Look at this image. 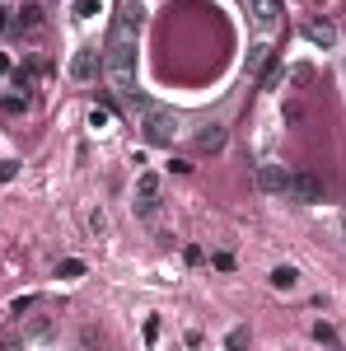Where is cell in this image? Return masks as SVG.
Listing matches in <instances>:
<instances>
[{"instance_id": "4fadbf2b", "label": "cell", "mask_w": 346, "mask_h": 351, "mask_svg": "<svg viewBox=\"0 0 346 351\" xmlns=\"http://www.w3.org/2000/svg\"><path fill=\"white\" fill-rule=\"evenodd\" d=\"M286 80H291V84H314V66H309V61H299V66L286 71Z\"/></svg>"}, {"instance_id": "7c38bea8", "label": "cell", "mask_w": 346, "mask_h": 351, "mask_svg": "<svg viewBox=\"0 0 346 351\" xmlns=\"http://www.w3.org/2000/svg\"><path fill=\"white\" fill-rule=\"evenodd\" d=\"M71 14H75V19H94V14H103V0H75V5H71Z\"/></svg>"}, {"instance_id": "6da1fadb", "label": "cell", "mask_w": 346, "mask_h": 351, "mask_svg": "<svg viewBox=\"0 0 346 351\" xmlns=\"http://www.w3.org/2000/svg\"><path fill=\"white\" fill-rule=\"evenodd\" d=\"M145 24V5L140 0H122L117 10V24L108 33V47H103V71L112 75V89L132 104V108H150V99L136 89V33Z\"/></svg>"}, {"instance_id": "d4e9b609", "label": "cell", "mask_w": 346, "mask_h": 351, "mask_svg": "<svg viewBox=\"0 0 346 351\" xmlns=\"http://www.w3.org/2000/svg\"><path fill=\"white\" fill-rule=\"evenodd\" d=\"M342 234H346V220H342Z\"/></svg>"}, {"instance_id": "ba28073f", "label": "cell", "mask_w": 346, "mask_h": 351, "mask_svg": "<svg viewBox=\"0 0 346 351\" xmlns=\"http://www.w3.org/2000/svg\"><path fill=\"white\" fill-rule=\"evenodd\" d=\"M197 145L211 150V155H215V150H225V127H215V122H211V127H201V132H197Z\"/></svg>"}, {"instance_id": "8fae6325", "label": "cell", "mask_w": 346, "mask_h": 351, "mask_svg": "<svg viewBox=\"0 0 346 351\" xmlns=\"http://www.w3.org/2000/svg\"><path fill=\"white\" fill-rule=\"evenodd\" d=\"M271 286H276V291H295V286H299V271H295L291 263L276 267V271H271Z\"/></svg>"}, {"instance_id": "9a60e30c", "label": "cell", "mask_w": 346, "mask_h": 351, "mask_svg": "<svg viewBox=\"0 0 346 351\" xmlns=\"http://www.w3.org/2000/svg\"><path fill=\"white\" fill-rule=\"evenodd\" d=\"M0 108H5V112H24L28 108V94H5V99H0Z\"/></svg>"}, {"instance_id": "5bb4252c", "label": "cell", "mask_w": 346, "mask_h": 351, "mask_svg": "<svg viewBox=\"0 0 346 351\" xmlns=\"http://www.w3.org/2000/svg\"><path fill=\"white\" fill-rule=\"evenodd\" d=\"M47 332H52V324H47V319H33V324L24 328V342H38V337H47Z\"/></svg>"}, {"instance_id": "e0dca14e", "label": "cell", "mask_w": 346, "mask_h": 351, "mask_svg": "<svg viewBox=\"0 0 346 351\" xmlns=\"http://www.w3.org/2000/svg\"><path fill=\"white\" fill-rule=\"evenodd\" d=\"M38 14H42L38 5H28V10H19V19H14V28H38Z\"/></svg>"}, {"instance_id": "cb8c5ba5", "label": "cell", "mask_w": 346, "mask_h": 351, "mask_svg": "<svg viewBox=\"0 0 346 351\" xmlns=\"http://www.w3.org/2000/svg\"><path fill=\"white\" fill-rule=\"evenodd\" d=\"M0 28H10V19H5V10H0Z\"/></svg>"}, {"instance_id": "ac0fdd59", "label": "cell", "mask_w": 346, "mask_h": 351, "mask_svg": "<svg viewBox=\"0 0 346 351\" xmlns=\"http://www.w3.org/2000/svg\"><path fill=\"white\" fill-rule=\"evenodd\" d=\"M108 122H112V112H108V108H94V112H89V127H94V132H103Z\"/></svg>"}, {"instance_id": "44dd1931", "label": "cell", "mask_w": 346, "mask_h": 351, "mask_svg": "<svg viewBox=\"0 0 346 351\" xmlns=\"http://www.w3.org/2000/svg\"><path fill=\"white\" fill-rule=\"evenodd\" d=\"M225 342H230V347H248V328H234V332H230Z\"/></svg>"}, {"instance_id": "7402d4cb", "label": "cell", "mask_w": 346, "mask_h": 351, "mask_svg": "<svg viewBox=\"0 0 346 351\" xmlns=\"http://www.w3.org/2000/svg\"><path fill=\"white\" fill-rule=\"evenodd\" d=\"M14 173H19V169H14V164H10V160H0V183H10V178H14Z\"/></svg>"}, {"instance_id": "3957f363", "label": "cell", "mask_w": 346, "mask_h": 351, "mask_svg": "<svg viewBox=\"0 0 346 351\" xmlns=\"http://www.w3.org/2000/svg\"><path fill=\"white\" fill-rule=\"evenodd\" d=\"M286 197H295V202H304V206H314V202H323V183H319V173H309V169H299V173H291V188H286Z\"/></svg>"}, {"instance_id": "ffe728a7", "label": "cell", "mask_w": 346, "mask_h": 351, "mask_svg": "<svg viewBox=\"0 0 346 351\" xmlns=\"http://www.w3.org/2000/svg\"><path fill=\"white\" fill-rule=\"evenodd\" d=\"M61 276H84V263L80 258H66V263H61Z\"/></svg>"}, {"instance_id": "d6986e66", "label": "cell", "mask_w": 346, "mask_h": 351, "mask_svg": "<svg viewBox=\"0 0 346 351\" xmlns=\"http://www.w3.org/2000/svg\"><path fill=\"white\" fill-rule=\"evenodd\" d=\"M89 230H94V234H108V216H103V211H99V206L89 211Z\"/></svg>"}, {"instance_id": "9c48e42d", "label": "cell", "mask_w": 346, "mask_h": 351, "mask_svg": "<svg viewBox=\"0 0 346 351\" xmlns=\"http://www.w3.org/2000/svg\"><path fill=\"white\" fill-rule=\"evenodd\" d=\"M267 66H271V47H267V43H253V47H248V71L262 75Z\"/></svg>"}, {"instance_id": "7a4b0ae2", "label": "cell", "mask_w": 346, "mask_h": 351, "mask_svg": "<svg viewBox=\"0 0 346 351\" xmlns=\"http://www.w3.org/2000/svg\"><path fill=\"white\" fill-rule=\"evenodd\" d=\"M173 136H178V117L169 108H145V141L150 145H173Z\"/></svg>"}, {"instance_id": "603a6c76", "label": "cell", "mask_w": 346, "mask_h": 351, "mask_svg": "<svg viewBox=\"0 0 346 351\" xmlns=\"http://www.w3.org/2000/svg\"><path fill=\"white\" fill-rule=\"evenodd\" d=\"M0 75H10V56H0Z\"/></svg>"}, {"instance_id": "52a82bcc", "label": "cell", "mask_w": 346, "mask_h": 351, "mask_svg": "<svg viewBox=\"0 0 346 351\" xmlns=\"http://www.w3.org/2000/svg\"><path fill=\"white\" fill-rule=\"evenodd\" d=\"M253 19H258V28H271L281 19V0H253Z\"/></svg>"}, {"instance_id": "5b68a950", "label": "cell", "mask_w": 346, "mask_h": 351, "mask_svg": "<svg viewBox=\"0 0 346 351\" xmlns=\"http://www.w3.org/2000/svg\"><path fill=\"white\" fill-rule=\"evenodd\" d=\"M258 188H262V192H286V188H291V173H286V164L262 160V164H258Z\"/></svg>"}, {"instance_id": "30bf717a", "label": "cell", "mask_w": 346, "mask_h": 351, "mask_svg": "<svg viewBox=\"0 0 346 351\" xmlns=\"http://www.w3.org/2000/svg\"><path fill=\"white\" fill-rule=\"evenodd\" d=\"M136 197H140V202H155V197H160V173H140V178H136Z\"/></svg>"}, {"instance_id": "277c9868", "label": "cell", "mask_w": 346, "mask_h": 351, "mask_svg": "<svg viewBox=\"0 0 346 351\" xmlns=\"http://www.w3.org/2000/svg\"><path fill=\"white\" fill-rule=\"evenodd\" d=\"M99 71H103V56H99V47H80V52L71 56V80L89 84Z\"/></svg>"}, {"instance_id": "8992f818", "label": "cell", "mask_w": 346, "mask_h": 351, "mask_svg": "<svg viewBox=\"0 0 346 351\" xmlns=\"http://www.w3.org/2000/svg\"><path fill=\"white\" fill-rule=\"evenodd\" d=\"M304 38H309L314 47H337V28L328 24V19H309V24H304Z\"/></svg>"}, {"instance_id": "2e32d148", "label": "cell", "mask_w": 346, "mask_h": 351, "mask_svg": "<svg viewBox=\"0 0 346 351\" xmlns=\"http://www.w3.org/2000/svg\"><path fill=\"white\" fill-rule=\"evenodd\" d=\"M314 342H328V347H337V328H332V324H314Z\"/></svg>"}]
</instances>
